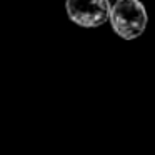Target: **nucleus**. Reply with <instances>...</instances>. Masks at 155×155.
Segmentation results:
<instances>
[{"mask_svg":"<svg viewBox=\"0 0 155 155\" xmlns=\"http://www.w3.org/2000/svg\"><path fill=\"white\" fill-rule=\"evenodd\" d=\"M67 17L75 25L84 28H95L110 18L108 0H65Z\"/></svg>","mask_w":155,"mask_h":155,"instance_id":"obj_2","label":"nucleus"},{"mask_svg":"<svg viewBox=\"0 0 155 155\" xmlns=\"http://www.w3.org/2000/svg\"><path fill=\"white\" fill-rule=\"evenodd\" d=\"M108 22L118 37L134 40L143 34L148 17L140 0H117L112 5Z\"/></svg>","mask_w":155,"mask_h":155,"instance_id":"obj_1","label":"nucleus"}]
</instances>
